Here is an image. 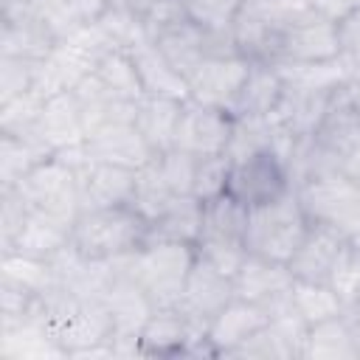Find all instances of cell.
<instances>
[{"mask_svg": "<svg viewBox=\"0 0 360 360\" xmlns=\"http://www.w3.org/2000/svg\"><path fill=\"white\" fill-rule=\"evenodd\" d=\"M292 273L284 262H273L256 253H248L233 273V292L236 298L264 307L270 315L290 307V292H292Z\"/></svg>", "mask_w": 360, "mask_h": 360, "instance_id": "cell-13", "label": "cell"}, {"mask_svg": "<svg viewBox=\"0 0 360 360\" xmlns=\"http://www.w3.org/2000/svg\"><path fill=\"white\" fill-rule=\"evenodd\" d=\"M267 321H270V312L264 307H256V304H248L242 298H233L222 312H217L208 321L205 338H208V343H211L217 357H231Z\"/></svg>", "mask_w": 360, "mask_h": 360, "instance_id": "cell-20", "label": "cell"}, {"mask_svg": "<svg viewBox=\"0 0 360 360\" xmlns=\"http://www.w3.org/2000/svg\"><path fill=\"white\" fill-rule=\"evenodd\" d=\"M202 228V200L194 194L188 197H174L160 217H155L146 225V242H186L197 245Z\"/></svg>", "mask_w": 360, "mask_h": 360, "instance_id": "cell-28", "label": "cell"}, {"mask_svg": "<svg viewBox=\"0 0 360 360\" xmlns=\"http://www.w3.org/2000/svg\"><path fill=\"white\" fill-rule=\"evenodd\" d=\"M59 37L31 11L28 0H0V56L45 62Z\"/></svg>", "mask_w": 360, "mask_h": 360, "instance_id": "cell-11", "label": "cell"}, {"mask_svg": "<svg viewBox=\"0 0 360 360\" xmlns=\"http://www.w3.org/2000/svg\"><path fill=\"white\" fill-rule=\"evenodd\" d=\"M42 357H65L59 343L51 338L39 318L25 323L0 329V360H42Z\"/></svg>", "mask_w": 360, "mask_h": 360, "instance_id": "cell-30", "label": "cell"}, {"mask_svg": "<svg viewBox=\"0 0 360 360\" xmlns=\"http://www.w3.org/2000/svg\"><path fill=\"white\" fill-rule=\"evenodd\" d=\"M129 56L135 62L143 96H166V98L188 101V79L160 53V48L152 39L132 48Z\"/></svg>", "mask_w": 360, "mask_h": 360, "instance_id": "cell-25", "label": "cell"}, {"mask_svg": "<svg viewBox=\"0 0 360 360\" xmlns=\"http://www.w3.org/2000/svg\"><path fill=\"white\" fill-rule=\"evenodd\" d=\"M284 93V76L273 62H250L231 115H273Z\"/></svg>", "mask_w": 360, "mask_h": 360, "instance_id": "cell-27", "label": "cell"}, {"mask_svg": "<svg viewBox=\"0 0 360 360\" xmlns=\"http://www.w3.org/2000/svg\"><path fill=\"white\" fill-rule=\"evenodd\" d=\"M70 231H73V222L31 208L28 217H25V225L20 228L11 248H6L0 253H22V256H34V259H53L62 248L70 245Z\"/></svg>", "mask_w": 360, "mask_h": 360, "instance_id": "cell-24", "label": "cell"}, {"mask_svg": "<svg viewBox=\"0 0 360 360\" xmlns=\"http://www.w3.org/2000/svg\"><path fill=\"white\" fill-rule=\"evenodd\" d=\"M135 186H138V169L87 160L79 169V200H82V211L132 205Z\"/></svg>", "mask_w": 360, "mask_h": 360, "instance_id": "cell-17", "label": "cell"}, {"mask_svg": "<svg viewBox=\"0 0 360 360\" xmlns=\"http://www.w3.org/2000/svg\"><path fill=\"white\" fill-rule=\"evenodd\" d=\"M329 287L340 298L343 309H352L360 298V239H349L332 267Z\"/></svg>", "mask_w": 360, "mask_h": 360, "instance_id": "cell-36", "label": "cell"}, {"mask_svg": "<svg viewBox=\"0 0 360 360\" xmlns=\"http://www.w3.org/2000/svg\"><path fill=\"white\" fill-rule=\"evenodd\" d=\"M340 87H309V84L284 82L281 101H278V107L270 118L276 124H281L284 129H290L292 135L309 138L318 129V124L323 121V115L329 112Z\"/></svg>", "mask_w": 360, "mask_h": 360, "instance_id": "cell-18", "label": "cell"}, {"mask_svg": "<svg viewBox=\"0 0 360 360\" xmlns=\"http://www.w3.org/2000/svg\"><path fill=\"white\" fill-rule=\"evenodd\" d=\"M17 191L34 211H45L68 222H76V217L82 214L79 172L65 160H59L56 155H51L31 174H25L17 183Z\"/></svg>", "mask_w": 360, "mask_h": 360, "instance_id": "cell-9", "label": "cell"}, {"mask_svg": "<svg viewBox=\"0 0 360 360\" xmlns=\"http://www.w3.org/2000/svg\"><path fill=\"white\" fill-rule=\"evenodd\" d=\"M349 239H343L340 233L321 228V225H309L304 242L298 245V250L292 253V259L287 262L290 273L295 281H318V284H329L332 267L343 250Z\"/></svg>", "mask_w": 360, "mask_h": 360, "instance_id": "cell-22", "label": "cell"}, {"mask_svg": "<svg viewBox=\"0 0 360 360\" xmlns=\"http://www.w3.org/2000/svg\"><path fill=\"white\" fill-rule=\"evenodd\" d=\"M292 186L318 174H343L360 183V118L346 98V84L309 138H301L287 160Z\"/></svg>", "mask_w": 360, "mask_h": 360, "instance_id": "cell-1", "label": "cell"}, {"mask_svg": "<svg viewBox=\"0 0 360 360\" xmlns=\"http://www.w3.org/2000/svg\"><path fill=\"white\" fill-rule=\"evenodd\" d=\"M45 93L39 90H28L11 101L0 104V132L8 135H37V121H39V110L45 104Z\"/></svg>", "mask_w": 360, "mask_h": 360, "instance_id": "cell-35", "label": "cell"}, {"mask_svg": "<svg viewBox=\"0 0 360 360\" xmlns=\"http://www.w3.org/2000/svg\"><path fill=\"white\" fill-rule=\"evenodd\" d=\"M129 8L146 28L149 39L186 20V0H129Z\"/></svg>", "mask_w": 360, "mask_h": 360, "instance_id": "cell-41", "label": "cell"}, {"mask_svg": "<svg viewBox=\"0 0 360 360\" xmlns=\"http://www.w3.org/2000/svg\"><path fill=\"white\" fill-rule=\"evenodd\" d=\"M231 127H233V115L228 110L205 107V104H197L188 98L183 104L174 146L194 158L225 155L228 141H231Z\"/></svg>", "mask_w": 360, "mask_h": 360, "instance_id": "cell-15", "label": "cell"}, {"mask_svg": "<svg viewBox=\"0 0 360 360\" xmlns=\"http://www.w3.org/2000/svg\"><path fill=\"white\" fill-rule=\"evenodd\" d=\"M197 160L194 155L183 152V149H169L155 155V163L160 169V177L166 180V186L172 188L174 197H188L194 191V172H197Z\"/></svg>", "mask_w": 360, "mask_h": 360, "instance_id": "cell-42", "label": "cell"}, {"mask_svg": "<svg viewBox=\"0 0 360 360\" xmlns=\"http://www.w3.org/2000/svg\"><path fill=\"white\" fill-rule=\"evenodd\" d=\"M228 172H231V158L228 155H208L197 160L194 172V197L197 200H214L228 191Z\"/></svg>", "mask_w": 360, "mask_h": 360, "instance_id": "cell-44", "label": "cell"}, {"mask_svg": "<svg viewBox=\"0 0 360 360\" xmlns=\"http://www.w3.org/2000/svg\"><path fill=\"white\" fill-rule=\"evenodd\" d=\"M84 152H87L90 160L115 163V166H127V169H143L155 158L152 146L138 132L135 121L115 124V127H107V129H98V132L87 135Z\"/></svg>", "mask_w": 360, "mask_h": 360, "instance_id": "cell-19", "label": "cell"}, {"mask_svg": "<svg viewBox=\"0 0 360 360\" xmlns=\"http://www.w3.org/2000/svg\"><path fill=\"white\" fill-rule=\"evenodd\" d=\"M248 70H250V59H245L242 53L211 56L188 76V98L231 112Z\"/></svg>", "mask_w": 360, "mask_h": 360, "instance_id": "cell-14", "label": "cell"}, {"mask_svg": "<svg viewBox=\"0 0 360 360\" xmlns=\"http://www.w3.org/2000/svg\"><path fill=\"white\" fill-rule=\"evenodd\" d=\"M53 152L39 135H8L0 132V186H17Z\"/></svg>", "mask_w": 360, "mask_h": 360, "instance_id": "cell-29", "label": "cell"}, {"mask_svg": "<svg viewBox=\"0 0 360 360\" xmlns=\"http://www.w3.org/2000/svg\"><path fill=\"white\" fill-rule=\"evenodd\" d=\"M290 307L301 315V321L307 326L346 312L340 298L335 295V290L329 284H318V281H295L292 292H290Z\"/></svg>", "mask_w": 360, "mask_h": 360, "instance_id": "cell-32", "label": "cell"}, {"mask_svg": "<svg viewBox=\"0 0 360 360\" xmlns=\"http://www.w3.org/2000/svg\"><path fill=\"white\" fill-rule=\"evenodd\" d=\"M346 98H349L352 110H354V112H357V118H360V82H354V79H349V82H346Z\"/></svg>", "mask_w": 360, "mask_h": 360, "instance_id": "cell-48", "label": "cell"}, {"mask_svg": "<svg viewBox=\"0 0 360 360\" xmlns=\"http://www.w3.org/2000/svg\"><path fill=\"white\" fill-rule=\"evenodd\" d=\"M292 188L309 225L329 228L343 239H360V183L343 174H318Z\"/></svg>", "mask_w": 360, "mask_h": 360, "instance_id": "cell-6", "label": "cell"}, {"mask_svg": "<svg viewBox=\"0 0 360 360\" xmlns=\"http://www.w3.org/2000/svg\"><path fill=\"white\" fill-rule=\"evenodd\" d=\"M110 321H112V352L115 357H141L138 338L149 315L158 309L149 292L127 267V256L112 259V278L101 295Z\"/></svg>", "mask_w": 360, "mask_h": 360, "instance_id": "cell-7", "label": "cell"}, {"mask_svg": "<svg viewBox=\"0 0 360 360\" xmlns=\"http://www.w3.org/2000/svg\"><path fill=\"white\" fill-rule=\"evenodd\" d=\"M245 0H186V20L205 31H233Z\"/></svg>", "mask_w": 360, "mask_h": 360, "instance_id": "cell-37", "label": "cell"}, {"mask_svg": "<svg viewBox=\"0 0 360 360\" xmlns=\"http://www.w3.org/2000/svg\"><path fill=\"white\" fill-rule=\"evenodd\" d=\"M273 141H276V124L270 115H233L225 155L231 160H242L259 152H273Z\"/></svg>", "mask_w": 360, "mask_h": 360, "instance_id": "cell-31", "label": "cell"}, {"mask_svg": "<svg viewBox=\"0 0 360 360\" xmlns=\"http://www.w3.org/2000/svg\"><path fill=\"white\" fill-rule=\"evenodd\" d=\"M197 259V248L186 242H143L127 253V267L138 284L149 292L155 307H180L188 270Z\"/></svg>", "mask_w": 360, "mask_h": 360, "instance_id": "cell-4", "label": "cell"}, {"mask_svg": "<svg viewBox=\"0 0 360 360\" xmlns=\"http://www.w3.org/2000/svg\"><path fill=\"white\" fill-rule=\"evenodd\" d=\"M37 135L48 143L51 152H62L70 146H82L87 141L84 121H82V107L73 90L53 93L45 98L37 121Z\"/></svg>", "mask_w": 360, "mask_h": 360, "instance_id": "cell-21", "label": "cell"}, {"mask_svg": "<svg viewBox=\"0 0 360 360\" xmlns=\"http://www.w3.org/2000/svg\"><path fill=\"white\" fill-rule=\"evenodd\" d=\"M0 276L34 290L37 295L53 284L51 262L48 259L22 256V253H0Z\"/></svg>", "mask_w": 360, "mask_h": 360, "instance_id": "cell-38", "label": "cell"}, {"mask_svg": "<svg viewBox=\"0 0 360 360\" xmlns=\"http://www.w3.org/2000/svg\"><path fill=\"white\" fill-rule=\"evenodd\" d=\"M309 3H312L318 11H323L326 17H332V20H340L343 14L360 8V0H309Z\"/></svg>", "mask_w": 360, "mask_h": 360, "instance_id": "cell-47", "label": "cell"}, {"mask_svg": "<svg viewBox=\"0 0 360 360\" xmlns=\"http://www.w3.org/2000/svg\"><path fill=\"white\" fill-rule=\"evenodd\" d=\"M174 200V194H172V188L166 186V180L160 177V169H158V163H155V158L143 166V169H138V186H135V197H132V208L146 219V225L155 219V217H160L163 211H166V205Z\"/></svg>", "mask_w": 360, "mask_h": 360, "instance_id": "cell-33", "label": "cell"}, {"mask_svg": "<svg viewBox=\"0 0 360 360\" xmlns=\"http://www.w3.org/2000/svg\"><path fill=\"white\" fill-rule=\"evenodd\" d=\"M28 6L59 39H68L82 25H87L73 0H28Z\"/></svg>", "mask_w": 360, "mask_h": 360, "instance_id": "cell-43", "label": "cell"}, {"mask_svg": "<svg viewBox=\"0 0 360 360\" xmlns=\"http://www.w3.org/2000/svg\"><path fill=\"white\" fill-rule=\"evenodd\" d=\"M146 242V219L132 205L82 211L70 231V245L96 262L118 259Z\"/></svg>", "mask_w": 360, "mask_h": 360, "instance_id": "cell-3", "label": "cell"}, {"mask_svg": "<svg viewBox=\"0 0 360 360\" xmlns=\"http://www.w3.org/2000/svg\"><path fill=\"white\" fill-rule=\"evenodd\" d=\"M338 22V59L346 68L349 79L360 73V8L343 14Z\"/></svg>", "mask_w": 360, "mask_h": 360, "instance_id": "cell-46", "label": "cell"}, {"mask_svg": "<svg viewBox=\"0 0 360 360\" xmlns=\"http://www.w3.org/2000/svg\"><path fill=\"white\" fill-rule=\"evenodd\" d=\"M96 22L107 34V39L112 42L115 51H132L149 39L146 28L141 25V20L135 17V11L129 6H107Z\"/></svg>", "mask_w": 360, "mask_h": 360, "instance_id": "cell-34", "label": "cell"}, {"mask_svg": "<svg viewBox=\"0 0 360 360\" xmlns=\"http://www.w3.org/2000/svg\"><path fill=\"white\" fill-rule=\"evenodd\" d=\"M304 360H360V323L352 312L312 323L304 340Z\"/></svg>", "mask_w": 360, "mask_h": 360, "instance_id": "cell-23", "label": "cell"}, {"mask_svg": "<svg viewBox=\"0 0 360 360\" xmlns=\"http://www.w3.org/2000/svg\"><path fill=\"white\" fill-rule=\"evenodd\" d=\"M236 298L233 292V276L219 270L217 264H211L208 259H202L197 253L186 287H183V298H180V309L200 326H208V321L222 312L231 301Z\"/></svg>", "mask_w": 360, "mask_h": 360, "instance_id": "cell-16", "label": "cell"}, {"mask_svg": "<svg viewBox=\"0 0 360 360\" xmlns=\"http://www.w3.org/2000/svg\"><path fill=\"white\" fill-rule=\"evenodd\" d=\"M292 188L290 169L276 152H259L242 160H231L228 194L245 202L248 208L270 202Z\"/></svg>", "mask_w": 360, "mask_h": 360, "instance_id": "cell-12", "label": "cell"}, {"mask_svg": "<svg viewBox=\"0 0 360 360\" xmlns=\"http://www.w3.org/2000/svg\"><path fill=\"white\" fill-rule=\"evenodd\" d=\"M346 312H352V315H354V321L360 323V298H357V304H354L352 309H346Z\"/></svg>", "mask_w": 360, "mask_h": 360, "instance_id": "cell-49", "label": "cell"}, {"mask_svg": "<svg viewBox=\"0 0 360 360\" xmlns=\"http://www.w3.org/2000/svg\"><path fill=\"white\" fill-rule=\"evenodd\" d=\"M42 62L20 59V56H0V104L11 101L39 84Z\"/></svg>", "mask_w": 360, "mask_h": 360, "instance_id": "cell-39", "label": "cell"}, {"mask_svg": "<svg viewBox=\"0 0 360 360\" xmlns=\"http://www.w3.org/2000/svg\"><path fill=\"white\" fill-rule=\"evenodd\" d=\"M245 228H248V205L225 191L202 202V228L194 248L202 259L233 276L242 259L248 256Z\"/></svg>", "mask_w": 360, "mask_h": 360, "instance_id": "cell-8", "label": "cell"}, {"mask_svg": "<svg viewBox=\"0 0 360 360\" xmlns=\"http://www.w3.org/2000/svg\"><path fill=\"white\" fill-rule=\"evenodd\" d=\"M338 59V22L318 11L312 3L290 11L276 31L273 56L276 65H312Z\"/></svg>", "mask_w": 360, "mask_h": 360, "instance_id": "cell-5", "label": "cell"}, {"mask_svg": "<svg viewBox=\"0 0 360 360\" xmlns=\"http://www.w3.org/2000/svg\"><path fill=\"white\" fill-rule=\"evenodd\" d=\"M28 211L31 208L17 191V186H0V250L11 248L20 228L25 225Z\"/></svg>", "mask_w": 360, "mask_h": 360, "instance_id": "cell-45", "label": "cell"}, {"mask_svg": "<svg viewBox=\"0 0 360 360\" xmlns=\"http://www.w3.org/2000/svg\"><path fill=\"white\" fill-rule=\"evenodd\" d=\"M37 318V292L0 276V329Z\"/></svg>", "mask_w": 360, "mask_h": 360, "instance_id": "cell-40", "label": "cell"}, {"mask_svg": "<svg viewBox=\"0 0 360 360\" xmlns=\"http://www.w3.org/2000/svg\"><path fill=\"white\" fill-rule=\"evenodd\" d=\"M160 53L188 79L205 59L211 56H228V53H239L236 42H233V31L222 34V31H205L188 20L160 31L152 39Z\"/></svg>", "mask_w": 360, "mask_h": 360, "instance_id": "cell-10", "label": "cell"}, {"mask_svg": "<svg viewBox=\"0 0 360 360\" xmlns=\"http://www.w3.org/2000/svg\"><path fill=\"white\" fill-rule=\"evenodd\" d=\"M309 231V219L295 197V188L287 194L248 208V228H245V248L248 253L273 259V262H290L298 245L304 242Z\"/></svg>", "mask_w": 360, "mask_h": 360, "instance_id": "cell-2", "label": "cell"}, {"mask_svg": "<svg viewBox=\"0 0 360 360\" xmlns=\"http://www.w3.org/2000/svg\"><path fill=\"white\" fill-rule=\"evenodd\" d=\"M180 98H166V96H141L138 110H135V127L146 138L155 155L174 149V135L177 124L183 115Z\"/></svg>", "mask_w": 360, "mask_h": 360, "instance_id": "cell-26", "label": "cell"}]
</instances>
